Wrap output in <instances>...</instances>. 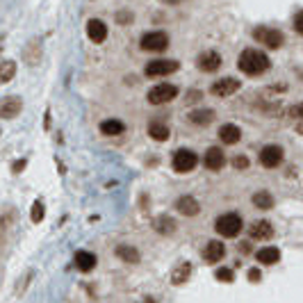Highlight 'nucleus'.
Masks as SVG:
<instances>
[{
    "label": "nucleus",
    "instance_id": "nucleus-32",
    "mask_svg": "<svg viewBox=\"0 0 303 303\" xmlns=\"http://www.w3.org/2000/svg\"><path fill=\"white\" fill-rule=\"evenodd\" d=\"M292 116H296V119H303V103H298L296 107H292V112H289Z\"/></svg>",
    "mask_w": 303,
    "mask_h": 303
},
{
    "label": "nucleus",
    "instance_id": "nucleus-14",
    "mask_svg": "<svg viewBox=\"0 0 303 303\" xmlns=\"http://www.w3.org/2000/svg\"><path fill=\"white\" fill-rule=\"evenodd\" d=\"M176 208H178V212H183L185 217H196L199 210H201V205L194 196H180V199L176 201Z\"/></svg>",
    "mask_w": 303,
    "mask_h": 303
},
{
    "label": "nucleus",
    "instance_id": "nucleus-31",
    "mask_svg": "<svg viewBox=\"0 0 303 303\" xmlns=\"http://www.w3.org/2000/svg\"><path fill=\"white\" fill-rule=\"evenodd\" d=\"M294 30L298 32V35H303V10L296 14V19H294Z\"/></svg>",
    "mask_w": 303,
    "mask_h": 303
},
{
    "label": "nucleus",
    "instance_id": "nucleus-25",
    "mask_svg": "<svg viewBox=\"0 0 303 303\" xmlns=\"http://www.w3.org/2000/svg\"><path fill=\"white\" fill-rule=\"evenodd\" d=\"M148 134L153 137L155 141H167V139H169V128H167L164 123H158V121H155V123H150Z\"/></svg>",
    "mask_w": 303,
    "mask_h": 303
},
{
    "label": "nucleus",
    "instance_id": "nucleus-22",
    "mask_svg": "<svg viewBox=\"0 0 303 303\" xmlns=\"http://www.w3.org/2000/svg\"><path fill=\"white\" fill-rule=\"evenodd\" d=\"M189 121L196 125H208L214 121V112L212 109H194V112L189 114Z\"/></svg>",
    "mask_w": 303,
    "mask_h": 303
},
{
    "label": "nucleus",
    "instance_id": "nucleus-4",
    "mask_svg": "<svg viewBox=\"0 0 303 303\" xmlns=\"http://www.w3.org/2000/svg\"><path fill=\"white\" fill-rule=\"evenodd\" d=\"M178 96V87L174 85H167V82H162V85H155L153 89L148 91V103L153 105H162V103H171V100Z\"/></svg>",
    "mask_w": 303,
    "mask_h": 303
},
{
    "label": "nucleus",
    "instance_id": "nucleus-7",
    "mask_svg": "<svg viewBox=\"0 0 303 303\" xmlns=\"http://www.w3.org/2000/svg\"><path fill=\"white\" fill-rule=\"evenodd\" d=\"M178 71V62L174 60H153L150 64H146V75L148 78H160V75H169Z\"/></svg>",
    "mask_w": 303,
    "mask_h": 303
},
{
    "label": "nucleus",
    "instance_id": "nucleus-29",
    "mask_svg": "<svg viewBox=\"0 0 303 303\" xmlns=\"http://www.w3.org/2000/svg\"><path fill=\"white\" fill-rule=\"evenodd\" d=\"M0 73H3V75H0V80H3V82H10L12 75H14V62H5Z\"/></svg>",
    "mask_w": 303,
    "mask_h": 303
},
{
    "label": "nucleus",
    "instance_id": "nucleus-15",
    "mask_svg": "<svg viewBox=\"0 0 303 303\" xmlns=\"http://www.w3.org/2000/svg\"><path fill=\"white\" fill-rule=\"evenodd\" d=\"M239 137H242V130L235 123H226L219 128V139L224 141V144H237Z\"/></svg>",
    "mask_w": 303,
    "mask_h": 303
},
{
    "label": "nucleus",
    "instance_id": "nucleus-13",
    "mask_svg": "<svg viewBox=\"0 0 303 303\" xmlns=\"http://www.w3.org/2000/svg\"><path fill=\"white\" fill-rule=\"evenodd\" d=\"M87 35H89V39L94 41V44H103L105 37H107V28H105L103 21L91 19L89 23H87Z\"/></svg>",
    "mask_w": 303,
    "mask_h": 303
},
{
    "label": "nucleus",
    "instance_id": "nucleus-20",
    "mask_svg": "<svg viewBox=\"0 0 303 303\" xmlns=\"http://www.w3.org/2000/svg\"><path fill=\"white\" fill-rule=\"evenodd\" d=\"M123 130H125V125L121 123L119 119H107V121H103V123H100V132L107 134V137H116V134H123Z\"/></svg>",
    "mask_w": 303,
    "mask_h": 303
},
{
    "label": "nucleus",
    "instance_id": "nucleus-26",
    "mask_svg": "<svg viewBox=\"0 0 303 303\" xmlns=\"http://www.w3.org/2000/svg\"><path fill=\"white\" fill-rule=\"evenodd\" d=\"M153 226H155V230H158V233H174L176 230V224H174V219H169V217H158L153 221Z\"/></svg>",
    "mask_w": 303,
    "mask_h": 303
},
{
    "label": "nucleus",
    "instance_id": "nucleus-33",
    "mask_svg": "<svg viewBox=\"0 0 303 303\" xmlns=\"http://www.w3.org/2000/svg\"><path fill=\"white\" fill-rule=\"evenodd\" d=\"M260 278H262V273H260L258 269H251V271H249V280H251V283H258Z\"/></svg>",
    "mask_w": 303,
    "mask_h": 303
},
{
    "label": "nucleus",
    "instance_id": "nucleus-1",
    "mask_svg": "<svg viewBox=\"0 0 303 303\" xmlns=\"http://www.w3.org/2000/svg\"><path fill=\"white\" fill-rule=\"evenodd\" d=\"M239 69L246 75H260L269 69V57L264 53H260V50L246 48L239 55Z\"/></svg>",
    "mask_w": 303,
    "mask_h": 303
},
{
    "label": "nucleus",
    "instance_id": "nucleus-6",
    "mask_svg": "<svg viewBox=\"0 0 303 303\" xmlns=\"http://www.w3.org/2000/svg\"><path fill=\"white\" fill-rule=\"evenodd\" d=\"M139 46L144 50H153V53H160V50H167V46H169V37L164 35V32H146L144 37H141Z\"/></svg>",
    "mask_w": 303,
    "mask_h": 303
},
{
    "label": "nucleus",
    "instance_id": "nucleus-18",
    "mask_svg": "<svg viewBox=\"0 0 303 303\" xmlns=\"http://www.w3.org/2000/svg\"><path fill=\"white\" fill-rule=\"evenodd\" d=\"M255 258H258V262H262V264H276L280 260V251L276 249V246H264V249H260L258 253H255Z\"/></svg>",
    "mask_w": 303,
    "mask_h": 303
},
{
    "label": "nucleus",
    "instance_id": "nucleus-24",
    "mask_svg": "<svg viewBox=\"0 0 303 303\" xmlns=\"http://www.w3.org/2000/svg\"><path fill=\"white\" fill-rule=\"evenodd\" d=\"M189 273H192V264H189V262L178 264V267L174 269V273H171V283H174V285L185 283V280L189 278Z\"/></svg>",
    "mask_w": 303,
    "mask_h": 303
},
{
    "label": "nucleus",
    "instance_id": "nucleus-23",
    "mask_svg": "<svg viewBox=\"0 0 303 303\" xmlns=\"http://www.w3.org/2000/svg\"><path fill=\"white\" fill-rule=\"evenodd\" d=\"M116 255H119L123 262H130V264L139 262V251L132 249V246H125V244H121L119 249H116Z\"/></svg>",
    "mask_w": 303,
    "mask_h": 303
},
{
    "label": "nucleus",
    "instance_id": "nucleus-8",
    "mask_svg": "<svg viewBox=\"0 0 303 303\" xmlns=\"http://www.w3.org/2000/svg\"><path fill=\"white\" fill-rule=\"evenodd\" d=\"M255 37H258V41H262L267 48H280V44H283V32L273 30V28H258V30H255Z\"/></svg>",
    "mask_w": 303,
    "mask_h": 303
},
{
    "label": "nucleus",
    "instance_id": "nucleus-2",
    "mask_svg": "<svg viewBox=\"0 0 303 303\" xmlns=\"http://www.w3.org/2000/svg\"><path fill=\"white\" fill-rule=\"evenodd\" d=\"M242 217L235 212H228V214H221V217H217V221H214V228H217V233L221 235V237H237L239 233H242Z\"/></svg>",
    "mask_w": 303,
    "mask_h": 303
},
{
    "label": "nucleus",
    "instance_id": "nucleus-9",
    "mask_svg": "<svg viewBox=\"0 0 303 303\" xmlns=\"http://www.w3.org/2000/svg\"><path fill=\"white\" fill-rule=\"evenodd\" d=\"M237 89H239V80H235V78H221V80H217V82L210 87V91H212L214 96H221V98L235 94Z\"/></svg>",
    "mask_w": 303,
    "mask_h": 303
},
{
    "label": "nucleus",
    "instance_id": "nucleus-11",
    "mask_svg": "<svg viewBox=\"0 0 303 303\" xmlns=\"http://www.w3.org/2000/svg\"><path fill=\"white\" fill-rule=\"evenodd\" d=\"M226 255V246L221 242H217V239H212V242L205 244V249H203V260L210 264L219 262V260Z\"/></svg>",
    "mask_w": 303,
    "mask_h": 303
},
{
    "label": "nucleus",
    "instance_id": "nucleus-28",
    "mask_svg": "<svg viewBox=\"0 0 303 303\" xmlns=\"http://www.w3.org/2000/svg\"><path fill=\"white\" fill-rule=\"evenodd\" d=\"M44 212H46V210H44V203H35V205H32L30 219H32V221H35V224H39L41 219H44Z\"/></svg>",
    "mask_w": 303,
    "mask_h": 303
},
{
    "label": "nucleus",
    "instance_id": "nucleus-16",
    "mask_svg": "<svg viewBox=\"0 0 303 303\" xmlns=\"http://www.w3.org/2000/svg\"><path fill=\"white\" fill-rule=\"evenodd\" d=\"M73 262L80 271H91V269L96 267V255L89 253V251H78L75 258H73Z\"/></svg>",
    "mask_w": 303,
    "mask_h": 303
},
{
    "label": "nucleus",
    "instance_id": "nucleus-10",
    "mask_svg": "<svg viewBox=\"0 0 303 303\" xmlns=\"http://www.w3.org/2000/svg\"><path fill=\"white\" fill-rule=\"evenodd\" d=\"M203 164L208 167L210 171H221L226 164V155L221 148H217V146H212V148H208V153H205L203 158Z\"/></svg>",
    "mask_w": 303,
    "mask_h": 303
},
{
    "label": "nucleus",
    "instance_id": "nucleus-3",
    "mask_svg": "<svg viewBox=\"0 0 303 303\" xmlns=\"http://www.w3.org/2000/svg\"><path fill=\"white\" fill-rule=\"evenodd\" d=\"M174 171H178V174H189V171L196 169V164H199V155L194 153V150L189 148H180L176 150L174 155Z\"/></svg>",
    "mask_w": 303,
    "mask_h": 303
},
{
    "label": "nucleus",
    "instance_id": "nucleus-17",
    "mask_svg": "<svg viewBox=\"0 0 303 303\" xmlns=\"http://www.w3.org/2000/svg\"><path fill=\"white\" fill-rule=\"evenodd\" d=\"M273 235V226L269 224V221H255L253 226H251V237L253 239H269Z\"/></svg>",
    "mask_w": 303,
    "mask_h": 303
},
{
    "label": "nucleus",
    "instance_id": "nucleus-27",
    "mask_svg": "<svg viewBox=\"0 0 303 303\" xmlns=\"http://www.w3.org/2000/svg\"><path fill=\"white\" fill-rule=\"evenodd\" d=\"M217 280H221V283H233V269H226V267H219L217 269Z\"/></svg>",
    "mask_w": 303,
    "mask_h": 303
},
{
    "label": "nucleus",
    "instance_id": "nucleus-34",
    "mask_svg": "<svg viewBox=\"0 0 303 303\" xmlns=\"http://www.w3.org/2000/svg\"><path fill=\"white\" fill-rule=\"evenodd\" d=\"M162 3H167V5H178V3H183V0H162Z\"/></svg>",
    "mask_w": 303,
    "mask_h": 303
},
{
    "label": "nucleus",
    "instance_id": "nucleus-12",
    "mask_svg": "<svg viewBox=\"0 0 303 303\" xmlns=\"http://www.w3.org/2000/svg\"><path fill=\"white\" fill-rule=\"evenodd\" d=\"M221 55L219 53H214V50H208V53H203L196 60V64H199V69L201 71H208V73H212V71H217L219 66H221Z\"/></svg>",
    "mask_w": 303,
    "mask_h": 303
},
{
    "label": "nucleus",
    "instance_id": "nucleus-21",
    "mask_svg": "<svg viewBox=\"0 0 303 303\" xmlns=\"http://www.w3.org/2000/svg\"><path fill=\"white\" fill-rule=\"evenodd\" d=\"M251 201H253V205H255V208H260V210H271L273 208V196L269 194L267 189H260V192H255Z\"/></svg>",
    "mask_w": 303,
    "mask_h": 303
},
{
    "label": "nucleus",
    "instance_id": "nucleus-5",
    "mask_svg": "<svg viewBox=\"0 0 303 303\" xmlns=\"http://www.w3.org/2000/svg\"><path fill=\"white\" fill-rule=\"evenodd\" d=\"M283 148L276 144H269L260 150V164H262L264 169H276L280 162H283Z\"/></svg>",
    "mask_w": 303,
    "mask_h": 303
},
{
    "label": "nucleus",
    "instance_id": "nucleus-19",
    "mask_svg": "<svg viewBox=\"0 0 303 303\" xmlns=\"http://www.w3.org/2000/svg\"><path fill=\"white\" fill-rule=\"evenodd\" d=\"M19 112H21V100L19 98H5L3 105H0V114H3V119H14Z\"/></svg>",
    "mask_w": 303,
    "mask_h": 303
},
{
    "label": "nucleus",
    "instance_id": "nucleus-30",
    "mask_svg": "<svg viewBox=\"0 0 303 303\" xmlns=\"http://www.w3.org/2000/svg\"><path fill=\"white\" fill-rule=\"evenodd\" d=\"M233 167L239 169V171H244L246 167H249V160L244 158V155H237V158H233Z\"/></svg>",
    "mask_w": 303,
    "mask_h": 303
}]
</instances>
